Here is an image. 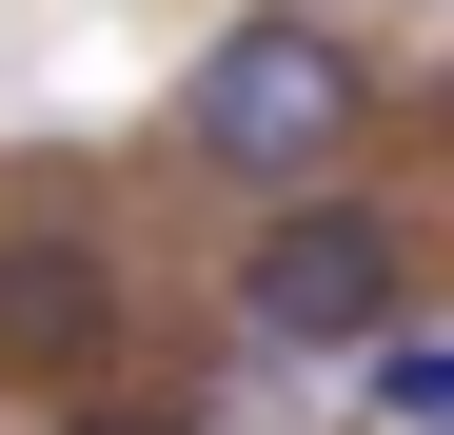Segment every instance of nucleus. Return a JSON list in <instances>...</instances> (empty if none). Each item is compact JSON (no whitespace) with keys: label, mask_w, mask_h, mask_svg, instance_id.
<instances>
[{"label":"nucleus","mask_w":454,"mask_h":435,"mask_svg":"<svg viewBox=\"0 0 454 435\" xmlns=\"http://www.w3.org/2000/svg\"><path fill=\"white\" fill-rule=\"evenodd\" d=\"M178 138L238 198H296V178H336L356 138H375V59L336 20H296V0H257L238 40H198V80H178Z\"/></svg>","instance_id":"nucleus-1"},{"label":"nucleus","mask_w":454,"mask_h":435,"mask_svg":"<svg viewBox=\"0 0 454 435\" xmlns=\"http://www.w3.org/2000/svg\"><path fill=\"white\" fill-rule=\"evenodd\" d=\"M395 297H415V218L395 198H336V178L257 198V238H238V336L257 356H356Z\"/></svg>","instance_id":"nucleus-2"},{"label":"nucleus","mask_w":454,"mask_h":435,"mask_svg":"<svg viewBox=\"0 0 454 435\" xmlns=\"http://www.w3.org/2000/svg\"><path fill=\"white\" fill-rule=\"evenodd\" d=\"M119 336V277L80 238H0V376H99Z\"/></svg>","instance_id":"nucleus-3"},{"label":"nucleus","mask_w":454,"mask_h":435,"mask_svg":"<svg viewBox=\"0 0 454 435\" xmlns=\"http://www.w3.org/2000/svg\"><path fill=\"white\" fill-rule=\"evenodd\" d=\"M356 415H375V435H454V336L375 317V336H356Z\"/></svg>","instance_id":"nucleus-4"},{"label":"nucleus","mask_w":454,"mask_h":435,"mask_svg":"<svg viewBox=\"0 0 454 435\" xmlns=\"http://www.w3.org/2000/svg\"><path fill=\"white\" fill-rule=\"evenodd\" d=\"M59 435H178V415H119V396H99V415H59Z\"/></svg>","instance_id":"nucleus-5"}]
</instances>
